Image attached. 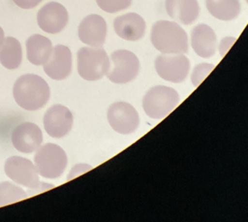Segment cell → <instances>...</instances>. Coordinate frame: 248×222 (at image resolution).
I'll use <instances>...</instances> for the list:
<instances>
[{
  "label": "cell",
  "instance_id": "6da1fadb",
  "mask_svg": "<svg viewBox=\"0 0 248 222\" xmlns=\"http://www.w3.org/2000/svg\"><path fill=\"white\" fill-rule=\"evenodd\" d=\"M13 96L16 103L24 110L37 111L48 103L50 87L45 79L37 75H24L14 84Z\"/></svg>",
  "mask_w": 248,
  "mask_h": 222
},
{
  "label": "cell",
  "instance_id": "7a4b0ae2",
  "mask_svg": "<svg viewBox=\"0 0 248 222\" xmlns=\"http://www.w3.org/2000/svg\"><path fill=\"white\" fill-rule=\"evenodd\" d=\"M150 39L161 54H185L188 51V37L182 26L173 21L160 20L152 26Z\"/></svg>",
  "mask_w": 248,
  "mask_h": 222
},
{
  "label": "cell",
  "instance_id": "3957f363",
  "mask_svg": "<svg viewBox=\"0 0 248 222\" xmlns=\"http://www.w3.org/2000/svg\"><path fill=\"white\" fill-rule=\"evenodd\" d=\"M180 102V95L173 88L158 85L151 88L142 100L146 115L154 120L163 119L170 115Z\"/></svg>",
  "mask_w": 248,
  "mask_h": 222
},
{
  "label": "cell",
  "instance_id": "277c9868",
  "mask_svg": "<svg viewBox=\"0 0 248 222\" xmlns=\"http://www.w3.org/2000/svg\"><path fill=\"white\" fill-rule=\"evenodd\" d=\"M110 68V60L102 47H83L78 51V70L82 79L97 81Z\"/></svg>",
  "mask_w": 248,
  "mask_h": 222
},
{
  "label": "cell",
  "instance_id": "5b68a950",
  "mask_svg": "<svg viewBox=\"0 0 248 222\" xmlns=\"http://www.w3.org/2000/svg\"><path fill=\"white\" fill-rule=\"evenodd\" d=\"M34 160L37 172L46 179L59 178L68 164L66 153L55 143H46L37 148Z\"/></svg>",
  "mask_w": 248,
  "mask_h": 222
},
{
  "label": "cell",
  "instance_id": "8992f818",
  "mask_svg": "<svg viewBox=\"0 0 248 222\" xmlns=\"http://www.w3.org/2000/svg\"><path fill=\"white\" fill-rule=\"evenodd\" d=\"M112 64L108 79L116 84H125L137 79L140 71V61L137 55L128 49H117L111 54Z\"/></svg>",
  "mask_w": 248,
  "mask_h": 222
},
{
  "label": "cell",
  "instance_id": "52a82bcc",
  "mask_svg": "<svg viewBox=\"0 0 248 222\" xmlns=\"http://www.w3.org/2000/svg\"><path fill=\"white\" fill-rule=\"evenodd\" d=\"M190 61L184 54H162L155 62V69L161 79L168 82H184L190 71Z\"/></svg>",
  "mask_w": 248,
  "mask_h": 222
},
{
  "label": "cell",
  "instance_id": "ba28073f",
  "mask_svg": "<svg viewBox=\"0 0 248 222\" xmlns=\"http://www.w3.org/2000/svg\"><path fill=\"white\" fill-rule=\"evenodd\" d=\"M6 175L19 185L29 190H38L41 188L36 166L31 160L21 157H10L4 164Z\"/></svg>",
  "mask_w": 248,
  "mask_h": 222
},
{
  "label": "cell",
  "instance_id": "9c48e42d",
  "mask_svg": "<svg viewBox=\"0 0 248 222\" xmlns=\"http://www.w3.org/2000/svg\"><path fill=\"white\" fill-rule=\"evenodd\" d=\"M108 121L110 127L121 135H130L137 131L140 117L137 110L125 102H116L108 108Z\"/></svg>",
  "mask_w": 248,
  "mask_h": 222
},
{
  "label": "cell",
  "instance_id": "30bf717a",
  "mask_svg": "<svg viewBox=\"0 0 248 222\" xmlns=\"http://www.w3.org/2000/svg\"><path fill=\"white\" fill-rule=\"evenodd\" d=\"M73 126V115L68 108L56 104L46 111L44 127L47 134L53 138L67 136Z\"/></svg>",
  "mask_w": 248,
  "mask_h": 222
},
{
  "label": "cell",
  "instance_id": "8fae6325",
  "mask_svg": "<svg viewBox=\"0 0 248 222\" xmlns=\"http://www.w3.org/2000/svg\"><path fill=\"white\" fill-rule=\"evenodd\" d=\"M37 24L44 32L57 34L65 28L69 14L66 8L58 2H50L37 13Z\"/></svg>",
  "mask_w": 248,
  "mask_h": 222
},
{
  "label": "cell",
  "instance_id": "7c38bea8",
  "mask_svg": "<svg viewBox=\"0 0 248 222\" xmlns=\"http://www.w3.org/2000/svg\"><path fill=\"white\" fill-rule=\"evenodd\" d=\"M78 37L91 47H103L107 37V24L103 16L91 14L85 16L78 27Z\"/></svg>",
  "mask_w": 248,
  "mask_h": 222
},
{
  "label": "cell",
  "instance_id": "4fadbf2b",
  "mask_svg": "<svg viewBox=\"0 0 248 222\" xmlns=\"http://www.w3.org/2000/svg\"><path fill=\"white\" fill-rule=\"evenodd\" d=\"M44 70L54 80L67 79L72 70V54L67 46L58 45L52 49L50 58L44 64Z\"/></svg>",
  "mask_w": 248,
  "mask_h": 222
},
{
  "label": "cell",
  "instance_id": "5bb4252c",
  "mask_svg": "<svg viewBox=\"0 0 248 222\" xmlns=\"http://www.w3.org/2000/svg\"><path fill=\"white\" fill-rule=\"evenodd\" d=\"M14 148L25 154L37 151L43 143V133L40 127L31 123L21 124L14 128L12 135Z\"/></svg>",
  "mask_w": 248,
  "mask_h": 222
},
{
  "label": "cell",
  "instance_id": "9a60e30c",
  "mask_svg": "<svg viewBox=\"0 0 248 222\" xmlns=\"http://www.w3.org/2000/svg\"><path fill=\"white\" fill-rule=\"evenodd\" d=\"M114 29L117 36L124 40L137 41L145 35L146 23L137 13H126L115 18Z\"/></svg>",
  "mask_w": 248,
  "mask_h": 222
},
{
  "label": "cell",
  "instance_id": "2e32d148",
  "mask_svg": "<svg viewBox=\"0 0 248 222\" xmlns=\"http://www.w3.org/2000/svg\"><path fill=\"white\" fill-rule=\"evenodd\" d=\"M191 46L200 58H211L217 49V37L209 25L200 24L191 32Z\"/></svg>",
  "mask_w": 248,
  "mask_h": 222
},
{
  "label": "cell",
  "instance_id": "e0dca14e",
  "mask_svg": "<svg viewBox=\"0 0 248 222\" xmlns=\"http://www.w3.org/2000/svg\"><path fill=\"white\" fill-rule=\"evenodd\" d=\"M165 6L170 17L182 25H192L200 15L198 0H165Z\"/></svg>",
  "mask_w": 248,
  "mask_h": 222
},
{
  "label": "cell",
  "instance_id": "ac0fdd59",
  "mask_svg": "<svg viewBox=\"0 0 248 222\" xmlns=\"http://www.w3.org/2000/svg\"><path fill=\"white\" fill-rule=\"evenodd\" d=\"M52 49L50 39L39 34L31 36L26 41L27 58L34 65H43L50 58Z\"/></svg>",
  "mask_w": 248,
  "mask_h": 222
},
{
  "label": "cell",
  "instance_id": "d6986e66",
  "mask_svg": "<svg viewBox=\"0 0 248 222\" xmlns=\"http://www.w3.org/2000/svg\"><path fill=\"white\" fill-rule=\"evenodd\" d=\"M206 6L212 16L222 21L235 19L241 11L240 0H206Z\"/></svg>",
  "mask_w": 248,
  "mask_h": 222
},
{
  "label": "cell",
  "instance_id": "ffe728a7",
  "mask_svg": "<svg viewBox=\"0 0 248 222\" xmlns=\"http://www.w3.org/2000/svg\"><path fill=\"white\" fill-rule=\"evenodd\" d=\"M22 47L15 37H7L0 46V63L8 70H15L22 63Z\"/></svg>",
  "mask_w": 248,
  "mask_h": 222
},
{
  "label": "cell",
  "instance_id": "44dd1931",
  "mask_svg": "<svg viewBox=\"0 0 248 222\" xmlns=\"http://www.w3.org/2000/svg\"><path fill=\"white\" fill-rule=\"evenodd\" d=\"M27 197V193L19 187L8 181L0 183V206L13 204Z\"/></svg>",
  "mask_w": 248,
  "mask_h": 222
},
{
  "label": "cell",
  "instance_id": "7402d4cb",
  "mask_svg": "<svg viewBox=\"0 0 248 222\" xmlns=\"http://www.w3.org/2000/svg\"><path fill=\"white\" fill-rule=\"evenodd\" d=\"M96 4L106 13H116L128 9L132 0H96Z\"/></svg>",
  "mask_w": 248,
  "mask_h": 222
},
{
  "label": "cell",
  "instance_id": "603a6c76",
  "mask_svg": "<svg viewBox=\"0 0 248 222\" xmlns=\"http://www.w3.org/2000/svg\"><path fill=\"white\" fill-rule=\"evenodd\" d=\"M215 64L208 63H202L195 66L191 75V82L195 87H198L207 79V76L215 69Z\"/></svg>",
  "mask_w": 248,
  "mask_h": 222
},
{
  "label": "cell",
  "instance_id": "cb8c5ba5",
  "mask_svg": "<svg viewBox=\"0 0 248 222\" xmlns=\"http://www.w3.org/2000/svg\"><path fill=\"white\" fill-rule=\"evenodd\" d=\"M235 41L236 38L233 37H226L221 39L219 46V52L221 57L226 56V54L231 49L232 46L234 45Z\"/></svg>",
  "mask_w": 248,
  "mask_h": 222
},
{
  "label": "cell",
  "instance_id": "d4e9b609",
  "mask_svg": "<svg viewBox=\"0 0 248 222\" xmlns=\"http://www.w3.org/2000/svg\"><path fill=\"white\" fill-rule=\"evenodd\" d=\"M91 169H92V167H91L90 165H77V166H75L74 168H73L71 172H70V174H69V176H68V180H71V179H73L75 177L78 176L80 174L87 172V171H89V170Z\"/></svg>",
  "mask_w": 248,
  "mask_h": 222
},
{
  "label": "cell",
  "instance_id": "484cf974",
  "mask_svg": "<svg viewBox=\"0 0 248 222\" xmlns=\"http://www.w3.org/2000/svg\"><path fill=\"white\" fill-rule=\"evenodd\" d=\"M43 0H13V2L17 5L18 7L22 9H33L37 7L38 4L41 3Z\"/></svg>",
  "mask_w": 248,
  "mask_h": 222
},
{
  "label": "cell",
  "instance_id": "4316f807",
  "mask_svg": "<svg viewBox=\"0 0 248 222\" xmlns=\"http://www.w3.org/2000/svg\"><path fill=\"white\" fill-rule=\"evenodd\" d=\"M4 33L3 29L0 27V46L2 45V43L4 42Z\"/></svg>",
  "mask_w": 248,
  "mask_h": 222
}]
</instances>
